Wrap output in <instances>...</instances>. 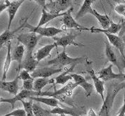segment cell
<instances>
[{"label": "cell", "mask_w": 125, "mask_h": 116, "mask_svg": "<svg viewBox=\"0 0 125 116\" xmlns=\"http://www.w3.org/2000/svg\"><path fill=\"white\" fill-rule=\"evenodd\" d=\"M123 89H125V82L112 84V85L109 87L107 93V97L103 102V106L100 110L99 111L98 116H110L115 98L119 91Z\"/></svg>", "instance_id": "6da1fadb"}, {"label": "cell", "mask_w": 125, "mask_h": 116, "mask_svg": "<svg viewBox=\"0 0 125 116\" xmlns=\"http://www.w3.org/2000/svg\"><path fill=\"white\" fill-rule=\"evenodd\" d=\"M86 57H78V58H72L69 57L66 52V49H64L61 54H59L55 58H52L47 61V65H54L57 68H62L66 65L74 66L78 64H81L85 62Z\"/></svg>", "instance_id": "7a4b0ae2"}, {"label": "cell", "mask_w": 125, "mask_h": 116, "mask_svg": "<svg viewBox=\"0 0 125 116\" xmlns=\"http://www.w3.org/2000/svg\"><path fill=\"white\" fill-rule=\"evenodd\" d=\"M28 18H25V21L23 23V28H27L30 32H34L35 34H38L39 35L52 37L59 33H62L64 31L63 29H60L54 27H36V26H31L27 21Z\"/></svg>", "instance_id": "3957f363"}, {"label": "cell", "mask_w": 125, "mask_h": 116, "mask_svg": "<svg viewBox=\"0 0 125 116\" xmlns=\"http://www.w3.org/2000/svg\"><path fill=\"white\" fill-rule=\"evenodd\" d=\"M78 87V85L74 82H69L68 84L64 85L62 88L59 90L54 91H41L39 92L38 97L41 96H48L49 97H53L57 98V100H64L66 97H71L72 95L73 90Z\"/></svg>", "instance_id": "277c9868"}, {"label": "cell", "mask_w": 125, "mask_h": 116, "mask_svg": "<svg viewBox=\"0 0 125 116\" xmlns=\"http://www.w3.org/2000/svg\"><path fill=\"white\" fill-rule=\"evenodd\" d=\"M41 37L40 35H38L34 32H27L19 35L17 37L19 42H21L22 45L24 46L26 49V53L33 54V50L37 45L39 39Z\"/></svg>", "instance_id": "5b68a950"}, {"label": "cell", "mask_w": 125, "mask_h": 116, "mask_svg": "<svg viewBox=\"0 0 125 116\" xmlns=\"http://www.w3.org/2000/svg\"><path fill=\"white\" fill-rule=\"evenodd\" d=\"M73 6V1L71 0H57L50 1L46 3L43 9L52 14H60L61 12L65 11Z\"/></svg>", "instance_id": "8992f818"}, {"label": "cell", "mask_w": 125, "mask_h": 116, "mask_svg": "<svg viewBox=\"0 0 125 116\" xmlns=\"http://www.w3.org/2000/svg\"><path fill=\"white\" fill-rule=\"evenodd\" d=\"M80 35V32L77 33H69L64 36L60 37H54L53 39L55 41L56 47L57 46H62L64 49H66L67 46L73 45L74 46H79V47H83L85 45L83 44L78 43L75 41L76 37Z\"/></svg>", "instance_id": "52a82bcc"}, {"label": "cell", "mask_w": 125, "mask_h": 116, "mask_svg": "<svg viewBox=\"0 0 125 116\" xmlns=\"http://www.w3.org/2000/svg\"><path fill=\"white\" fill-rule=\"evenodd\" d=\"M112 64H110L108 67L105 68L98 72V78L103 80V82H108L112 80H125V73L119 72V73H115L112 71Z\"/></svg>", "instance_id": "ba28073f"}, {"label": "cell", "mask_w": 125, "mask_h": 116, "mask_svg": "<svg viewBox=\"0 0 125 116\" xmlns=\"http://www.w3.org/2000/svg\"><path fill=\"white\" fill-rule=\"evenodd\" d=\"M38 94H39V92H36V91H27L25 90V89H23L11 98H1L0 103H10L11 105V108L13 109L16 102L22 101L23 100H24L26 98L28 99L30 97H38Z\"/></svg>", "instance_id": "9c48e42d"}, {"label": "cell", "mask_w": 125, "mask_h": 116, "mask_svg": "<svg viewBox=\"0 0 125 116\" xmlns=\"http://www.w3.org/2000/svg\"><path fill=\"white\" fill-rule=\"evenodd\" d=\"M73 11V7H72L66 11V14L63 16L62 19V22L64 27H66L67 28H72L75 30H78L79 31H81V30L88 31L89 28L80 25L79 23H77V21L73 18L72 16Z\"/></svg>", "instance_id": "30bf717a"}, {"label": "cell", "mask_w": 125, "mask_h": 116, "mask_svg": "<svg viewBox=\"0 0 125 116\" xmlns=\"http://www.w3.org/2000/svg\"><path fill=\"white\" fill-rule=\"evenodd\" d=\"M62 72V68H57L54 67H41L36 68L31 75L33 78H48L52 75Z\"/></svg>", "instance_id": "8fae6325"}, {"label": "cell", "mask_w": 125, "mask_h": 116, "mask_svg": "<svg viewBox=\"0 0 125 116\" xmlns=\"http://www.w3.org/2000/svg\"><path fill=\"white\" fill-rule=\"evenodd\" d=\"M87 63H88V65L86 66V71L88 73H89V75H91V77L92 78L93 84H94L95 90H96V93L100 95L102 100H103V102L105 100V98H104V91H105L104 82L103 80H100L98 77L96 75V73L95 72V71H93V69L89 65V63L87 62Z\"/></svg>", "instance_id": "7c38bea8"}, {"label": "cell", "mask_w": 125, "mask_h": 116, "mask_svg": "<svg viewBox=\"0 0 125 116\" xmlns=\"http://www.w3.org/2000/svg\"><path fill=\"white\" fill-rule=\"evenodd\" d=\"M70 75L72 76V79L74 81V83L77 84L78 86H81L85 91V94L86 97L91 96L93 90V85L89 82H88L85 79V77H83L82 75L76 74V73H71Z\"/></svg>", "instance_id": "4fadbf2b"}, {"label": "cell", "mask_w": 125, "mask_h": 116, "mask_svg": "<svg viewBox=\"0 0 125 116\" xmlns=\"http://www.w3.org/2000/svg\"><path fill=\"white\" fill-rule=\"evenodd\" d=\"M19 78L18 75L15 77V79L12 81L8 82V81L0 80V89L15 96L18 94V91L19 90Z\"/></svg>", "instance_id": "5bb4252c"}, {"label": "cell", "mask_w": 125, "mask_h": 116, "mask_svg": "<svg viewBox=\"0 0 125 116\" xmlns=\"http://www.w3.org/2000/svg\"><path fill=\"white\" fill-rule=\"evenodd\" d=\"M106 37H107L110 43L113 45L115 47H116L118 49L123 59L125 60V44L122 39L120 37H119L116 35H112V34H105Z\"/></svg>", "instance_id": "9a60e30c"}, {"label": "cell", "mask_w": 125, "mask_h": 116, "mask_svg": "<svg viewBox=\"0 0 125 116\" xmlns=\"http://www.w3.org/2000/svg\"><path fill=\"white\" fill-rule=\"evenodd\" d=\"M24 2V0H19V1H10L9 7H7V12L9 14V23L7 30H10L11 23L15 18V16L17 13L18 10L19 9L21 4Z\"/></svg>", "instance_id": "2e32d148"}, {"label": "cell", "mask_w": 125, "mask_h": 116, "mask_svg": "<svg viewBox=\"0 0 125 116\" xmlns=\"http://www.w3.org/2000/svg\"><path fill=\"white\" fill-rule=\"evenodd\" d=\"M38 64V62L37 61L35 57L33 56V54L26 53L25 60L23 62L21 68H23L24 70L28 71V72H33L37 68V65Z\"/></svg>", "instance_id": "e0dca14e"}, {"label": "cell", "mask_w": 125, "mask_h": 116, "mask_svg": "<svg viewBox=\"0 0 125 116\" xmlns=\"http://www.w3.org/2000/svg\"><path fill=\"white\" fill-rule=\"evenodd\" d=\"M122 29V25L115 23L113 22H111L110 26H109L107 29H103V28H96L95 27H93L91 28L88 29V31H90L92 33H96V32H102L104 34H112L116 35L118 33L120 30Z\"/></svg>", "instance_id": "ac0fdd59"}, {"label": "cell", "mask_w": 125, "mask_h": 116, "mask_svg": "<svg viewBox=\"0 0 125 116\" xmlns=\"http://www.w3.org/2000/svg\"><path fill=\"white\" fill-rule=\"evenodd\" d=\"M25 54V47L23 45H18L13 50V54L11 55L12 61H16L18 62V70H17V75L20 73V71L22 65V60L23 55Z\"/></svg>", "instance_id": "d6986e66"}, {"label": "cell", "mask_w": 125, "mask_h": 116, "mask_svg": "<svg viewBox=\"0 0 125 116\" xmlns=\"http://www.w3.org/2000/svg\"><path fill=\"white\" fill-rule=\"evenodd\" d=\"M7 54L6 56V59L4 63L3 66V73H2V81H6L7 79V74L8 71L10 68V65L12 61V57H11V41H9L7 43Z\"/></svg>", "instance_id": "ffe728a7"}, {"label": "cell", "mask_w": 125, "mask_h": 116, "mask_svg": "<svg viewBox=\"0 0 125 116\" xmlns=\"http://www.w3.org/2000/svg\"><path fill=\"white\" fill-rule=\"evenodd\" d=\"M21 28H23V24L21 25V26H19V27H17L16 29H15L13 30H7L3 32L0 35V49L3 47V46L5 44L7 45V42H9V41H11V39H13L15 34L18 31H19Z\"/></svg>", "instance_id": "44dd1931"}, {"label": "cell", "mask_w": 125, "mask_h": 116, "mask_svg": "<svg viewBox=\"0 0 125 116\" xmlns=\"http://www.w3.org/2000/svg\"><path fill=\"white\" fill-rule=\"evenodd\" d=\"M65 14H66V11L63 12V13H61L60 14H52V13L47 12L44 9H42L41 18L40 20L38 26H36V27H42L44 25L47 24V23H49L50 21L52 20L53 19H54L56 18H58V17H60V16H64Z\"/></svg>", "instance_id": "7402d4cb"}, {"label": "cell", "mask_w": 125, "mask_h": 116, "mask_svg": "<svg viewBox=\"0 0 125 116\" xmlns=\"http://www.w3.org/2000/svg\"><path fill=\"white\" fill-rule=\"evenodd\" d=\"M54 47H56L55 43L52 44V45H47L39 49L35 54V58L37 61L39 63L40 61H41L44 58L47 57L50 54V53Z\"/></svg>", "instance_id": "603a6c76"}, {"label": "cell", "mask_w": 125, "mask_h": 116, "mask_svg": "<svg viewBox=\"0 0 125 116\" xmlns=\"http://www.w3.org/2000/svg\"><path fill=\"white\" fill-rule=\"evenodd\" d=\"M28 99L34 101H37L38 103H42L47 105L51 107H57L59 105V101L53 97H31Z\"/></svg>", "instance_id": "cb8c5ba5"}, {"label": "cell", "mask_w": 125, "mask_h": 116, "mask_svg": "<svg viewBox=\"0 0 125 116\" xmlns=\"http://www.w3.org/2000/svg\"><path fill=\"white\" fill-rule=\"evenodd\" d=\"M105 54L107 60L110 62H111L112 65H116L118 68L119 72H122L120 65L119 64L118 60H117V58L115 52L113 51L112 46L110 45V43H107V42H105Z\"/></svg>", "instance_id": "d4e9b609"}, {"label": "cell", "mask_w": 125, "mask_h": 116, "mask_svg": "<svg viewBox=\"0 0 125 116\" xmlns=\"http://www.w3.org/2000/svg\"><path fill=\"white\" fill-rule=\"evenodd\" d=\"M94 2H95V1H93V0H91V1L87 0V1H83L81 9H79V12L76 16V19L75 20H79V18H81V17H83L85 15L88 14V13L92 14L93 9L91 6H92L93 3H94Z\"/></svg>", "instance_id": "484cf974"}, {"label": "cell", "mask_w": 125, "mask_h": 116, "mask_svg": "<svg viewBox=\"0 0 125 116\" xmlns=\"http://www.w3.org/2000/svg\"><path fill=\"white\" fill-rule=\"evenodd\" d=\"M54 83L53 79L48 78H38L34 80L33 83V91L36 92H41L42 89L49 84Z\"/></svg>", "instance_id": "4316f807"}, {"label": "cell", "mask_w": 125, "mask_h": 116, "mask_svg": "<svg viewBox=\"0 0 125 116\" xmlns=\"http://www.w3.org/2000/svg\"><path fill=\"white\" fill-rule=\"evenodd\" d=\"M74 69V67L70 66V68L66 70L65 72H64L63 73L60 74L57 77L55 78V82L56 84H66V82H68L69 80H72V77L70 75L71 73H73V71Z\"/></svg>", "instance_id": "83f0119b"}, {"label": "cell", "mask_w": 125, "mask_h": 116, "mask_svg": "<svg viewBox=\"0 0 125 116\" xmlns=\"http://www.w3.org/2000/svg\"><path fill=\"white\" fill-rule=\"evenodd\" d=\"M92 15H93L96 19L98 20L100 25L102 26L103 29H107L109 26H110V23L112 20H110V17L107 15H102L97 12L95 9H93Z\"/></svg>", "instance_id": "f1b7e54d"}, {"label": "cell", "mask_w": 125, "mask_h": 116, "mask_svg": "<svg viewBox=\"0 0 125 116\" xmlns=\"http://www.w3.org/2000/svg\"><path fill=\"white\" fill-rule=\"evenodd\" d=\"M50 113L51 115H69L72 116H80L79 114H77L76 113H75L73 110H72L70 108H61V107H55L53 109L50 110Z\"/></svg>", "instance_id": "f546056e"}, {"label": "cell", "mask_w": 125, "mask_h": 116, "mask_svg": "<svg viewBox=\"0 0 125 116\" xmlns=\"http://www.w3.org/2000/svg\"><path fill=\"white\" fill-rule=\"evenodd\" d=\"M33 114L35 116H50V110L43 109L38 104L33 103Z\"/></svg>", "instance_id": "4dcf8cb0"}, {"label": "cell", "mask_w": 125, "mask_h": 116, "mask_svg": "<svg viewBox=\"0 0 125 116\" xmlns=\"http://www.w3.org/2000/svg\"><path fill=\"white\" fill-rule=\"evenodd\" d=\"M23 106V110H25L26 113V116H35L33 114V101L32 100L28 99V101H24L23 100L22 101H21Z\"/></svg>", "instance_id": "1f68e13d"}, {"label": "cell", "mask_w": 125, "mask_h": 116, "mask_svg": "<svg viewBox=\"0 0 125 116\" xmlns=\"http://www.w3.org/2000/svg\"><path fill=\"white\" fill-rule=\"evenodd\" d=\"M33 83H34V78L23 81V89L27 91H33Z\"/></svg>", "instance_id": "d6a6232c"}, {"label": "cell", "mask_w": 125, "mask_h": 116, "mask_svg": "<svg viewBox=\"0 0 125 116\" xmlns=\"http://www.w3.org/2000/svg\"><path fill=\"white\" fill-rule=\"evenodd\" d=\"M115 11L118 14L125 17V2L118 4L115 7Z\"/></svg>", "instance_id": "836d02e7"}, {"label": "cell", "mask_w": 125, "mask_h": 116, "mask_svg": "<svg viewBox=\"0 0 125 116\" xmlns=\"http://www.w3.org/2000/svg\"><path fill=\"white\" fill-rule=\"evenodd\" d=\"M17 75L19 76V79H21L23 81H25V80H30V79H32V78H33V77H31L30 72H28L26 71V70L22 71L20 72L19 74Z\"/></svg>", "instance_id": "e575fe53"}, {"label": "cell", "mask_w": 125, "mask_h": 116, "mask_svg": "<svg viewBox=\"0 0 125 116\" xmlns=\"http://www.w3.org/2000/svg\"><path fill=\"white\" fill-rule=\"evenodd\" d=\"M9 116H26V113L23 109H16L9 113Z\"/></svg>", "instance_id": "d590c367"}, {"label": "cell", "mask_w": 125, "mask_h": 116, "mask_svg": "<svg viewBox=\"0 0 125 116\" xmlns=\"http://www.w3.org/2000/svg\"><path fill=\"white\" fill-rule=\"evenodd\" d=\"M10 4L9 1H0V13H1L4 10L7 9Z\"/></svg>", "instance_id": "8d00e7d4"}, {"label": "cell", "mask_w": 125, "mask_h": 116, "mask_svg": "<svg viewBox=\"0 0 125 116\" xmlns=\"http://www.w3.org/2000/svg\"><path fill=\"white\" fill-rule=\"evenodd\" d=\"M117 116H125V101L124 100V104L119 110V113Z\"/></svg>", "instance_id": "74e56055"}, {"label": "cell", "mask_w": 125, "mask_h": 116, "mask_svg": "<svg viewBox=\"0 0 125 116\" xmlns=\"http://www.w3.org/2000/svg\"><path fill=\"white\" fill-rule=\"evenodd\" d=\"M89 116H97L95 113H94V111L93 110V109L90 110V111H89Z\"/></svg>", "instance_id": "f35d334b"}, {"label": "cell", "mask_w": 125, "mask_h": 116, "mask_svg": "<svg viewBox=\"0 0 125 116\" xmlns=\"http://www.w3.org/2000/svg\"><path fill=\"white\" fill-rule=\"evenodd\" d=\"M122 40L124 41V42H125V35L124 36V37H123V39H122Z\"/></svg>", "instance_id": "ab89813d"}, {"label": "cell", "mask_w": 125, "mask_h": 116, "mask_svg": "<svg viewBox=\"0 0 125 116\" xmlns=\"http://www.w3.org/2000/svg\"><path fill=\"white\" fill-rule=\"evenodd\" d=\"M60 116H65V115H61Z\"/></svg>", "instance_id": "60d3db41"}, {"label": "cell", "mask_w": 125, "mask_h": 116, "mask_svg": "<svg viewBox=\"0 0 125 116\" xmlns=\"http://www.w3.org/2000/svg\"></svg>", "instance_id": "b9f144b4"}, {"label": "cell", "mask_w": 125, "mask_h": 116, "mask_svg": "<svg viewBox=\"0 0 125 116\" xmlns=\"http://www.w3.org/2000/svg\"><path fill=\"white\" fill-rule=\"evenodd\" d=\"M0 101H1V97H0Z\"/></svg>", "instance_id": "7bdbcfd3"}, {"label": "cell", "mask_w": 125, "mask_h": 116, "mask_svg": "<svg viewBox=\"0 0 125 116\" xmlns=\"http://www.w3.org/2000/svg\"></svg>", "instance_id": "ee69618b"}]
</instances>
